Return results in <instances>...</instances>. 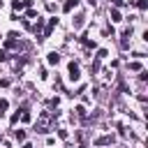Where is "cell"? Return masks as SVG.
I'll return each mask as SVG.
<instances>
[{
  "mask_svg": "<svg viewBox=\"0 0 148 148\" xmlns=\"http://www.w3.org/2000/svg\"><path fill=\"white\" fill-rule=\"evenodd\" d=\"M76 5H79V0H65V5H62V12H72Z\"/></svg>",
  "mask_w": 148,
  "mask_h": 148,
  "instance_id": "cell-6",
  "label": "cell"
},
{
  "mask_svg": "<svg viewBox=\"0 0 148 148\" xmlns=\"http://www.w3.org/2000/svg\"><path fill=\"white\" fill-rule=\"evenodd\" d=\"M134 5H136V7L141 9V12H143V9H148V0H136Z\"/></svg>",
  "mask_w": 148,
  "mask_h": 148,
  "instance_id": "cell-13",
  "label": "cell"
},
{
  "mask_svg": "<svg viewBox=\"0 0 148 148\" xmlns=\"http://www.w3.org/2000/svg\"><path fill=\"white\" fill-rule=\"evenodd\" d=\"M56 23H58V18H56V16H53V18H49V23H46V28H44V35H42V37H49V35H51V30L56 28Z\"/></svg>",
  "mask_w": 148,
  "mask_h": 148,
  "instance_id": "cell-4",
  "label": "cell"
},
{
  "mask_svg": "<svg viewBox=\"0 0 148 148\" xmlns=\"http://www.w3.org/2000/svg\"><path fill=\"white\" fill-rule=\"evenodd\" d=\"M7 58H9V56H7V51H5V49H0V60H2V62H5V60H7Z\"/></svg>",
  "mask_w": 148,
  "mask_h": 148,
  "instance_id": "cell-21",
  "label": "cell"
},
{
  "mask_svg": "<svg viewBox=\"0 0 148 148\" xmlns=\"http://www.w3.org/2000/svg\"><path fill=\"white\" fill-rule=\"evenodd\" d=\"M83 23H86V16H83V14H79V16H76V18H74V28H76V30H79V28H81V25H83Z\"/></svg>",
  "mask_w": 148,
  "mask_h": 148,
  "instance_id": "cell-7",
  "label": "cell"
},
{
  "mask_svg": "<svg viewBox=\"0 0 148 148\" xmlns=\"http://www.w3.org/2000/svg\"><path fill=\"white\" fill-rule=\"evenodd\" d=\"M81 44H83L86 49H95V42H92V39H88V37H81Z\"/></svg>",
  "mask_w": 148,
  "mask_h": 148,
  "instance_id": "cell-9",
  "label": "cell"
},
{
  "mask_svg": "<svg viewBox=\"0 0 148 148\" xmlns=\"http://www.w3.org/2000/svg\"><path fill=\"white\" fill-rule=\"evenodd\" d=\"M53 123V113H49V111H44L42 116H39V120H37V132H49V125Z\"/></svg>",
  "mask_w": 148,
  "mask_h": 148,
  "instance_id": "cell-1",
  "label": "cell"
},
{
  "mask_svg": "<svg viewBox=\"0 0 148 148\" xmlns=\"http://www.w3.org/2000/svg\"><path fill=\"white\" fill-rule=\"evenodd\" d=\"M139 79H141V81H146V79H148V72H146V69H141V72H139Z\"/></svg>",
  "mask_w": 148,
  "mask_h": 148,
  "instance_id": "cell-20",
  "label": "cell"
},
{
  "mask_svg": "<svg viewBox=\"0 0 148 148\" xmlns=\"http://www.w3.org/2000/svg\"><path fill=\"white\" fill-rule=\"evenodd\" d=\"M0 37H2V35H0Z\"/></svg>",
  "mask_w": 148,
  "mask_h": 148,
  "instance_id": "cell-23",
  "label": "cell"
},
{
  "mask_svg": "<svg viewBox=\"0 0 148 148\" xmlns=\"http://www.w3.org/2000/svg\"><path fill=\"white\" fill-rule=\"evenodd\" d=\"M130 69H132V72H141V62H139V60H132V62H130Z\"/></svg>",
  "mask_w": 148,
  "mask_h": 148,
  "instance_id": "cell-11",
  "label": "cell"
},
{
  "mask_svg": "<svg viewBox=\"0 0 148 148\" xmlns=\"http://www.w3.org/2000/svg\"><path fill=\"white\" fill-rule=\"evenodd\" d=\"M21 148H32V146H30V143H23V146H21Z\"/></svg>",
  "mask_w": 148,
  "mask_h": 148,
  "instance_id": "cell-22",
  "label": "cell"
},
{
  "mask_svg": "<svg viewBox=\"0 0 148 148\" xmlns=\"http://www.w3.org/2000/svg\"><path fill=\"white\" fill-rule=\"evenodd\" d=\"M111 21H123V16H120V12H118L116 7L111 9Z\"/></svg>",
  "mask_w": 148,
  "mask_h": 148,
  "instance_id": "cell-10",
  "label": "cell"
},
{
  "mask_svg": "<svg viewBox=\"0 0 148 148\" xmlns=\"http://www.w3.org/2000/svg\"><path fill=\"white\" fill-rule=\"evenodd\" d=\"M67 69H69V79H72V81H79V79H81V67H79L74 60L69 62V67H67Z\"/></svg>",
  "mask_w": 148,
  "mask_h": 148,
  "instance_id": "cell-2",
  "label": "cell"
},
{
  "mask_svg": "<svg viewBox=\"0 0 148 148\" xmlns=\"http://www.w3.org/2000/svg\"><path fill=\"white\" fill-rule=\"evenodd\" d=\"M113 141H116V136H113V134H106V136H99V139L95 141V146H111Z\"/></svg>",
  "mask_w": 148,
  "mask_h": 148,
  "instance_id": "cell-3",
  "label": "cell"
},
{
  "mask_svg": "<svg viewBox=\"0 0 148 148\" xmlns=\"http://www.w3.org/2000/svg\"><path fill=\"white\" fill-rule=\"evenodd\" d=\"M74 111H76V116H79V118H86V106H81V104H79Z\"/></svg>",
  "mask_w": 148,
  "mask_h": 148,
  "instance_id": "cell-12",
  "label": "cell"
},
{
  "mask_svg": "<svg viewBox=\"0 0 148 148\" xmlns=\"http://www.w3.org/2000/svg\"><path fill=\"white\" fill-rule=\"evenodd\" d=\"M32 30H35V35H44V18L37 16V23L32 25Z\"/></svg>",
  "mask_w": 148,
  "mask_h": 148,
  "instance_id": "cell-5",
  "label": "cell"
},
{
  "mask_svg": "<svg viewBox=\"0 0 148 148\" xmlns=\"http://www.w3.org/2000/svg\"><path fill=\"white\" fill-rule=\"evenodd\" d=\"M14 136H16V141H23V139H25V132H23V130H16Z\"/></svg>",
  "mask_w": 148,
  "mask_h": 148,
  "instance_id": "cell-15",
  "label": "cell"
},
{
  "mask_svg": "<svg viewBox=\"0 0 148 148\" xmlns=\"http://www.w3.org/2000/svg\"><path fill=\"white\" fill-rule=\"evenodd\" d=\"M21 120H23V123H30V120H32V116H30V113L23 109V113H21Z\"/></svg>",
  "mask_w": 148,
  "mask_h": 148,
  "instance_id": "cell-14",
  "label": "cell"
},
{
  "mask_svg": "<svg viewBox=\"0 0 148 148\" xmlns=\"http://www.w3.org/2000/svg\"><path fill=\"white\" fill-rule=\"evenodd\" d=\"M25 16H28V18H35V16H37V12H35L32 7H28V12H25Z\"/></svg>",
  "mask_w": 148,
  "mask_h": 148,
  "instance_id": "cell-19",
  "label": "cell"
},
{
  "mask_svg": "<svg viewBox=\"0 0 148 148\" xmlns=\"http://www.w3.org/2000/svg\"><path fill=\"white\" fill-rule=\"evenodd\" d=\"M58 62H60V56H58L56 51H53V53H49V65H58Z\"/></svg>",
  "mask_w": 148,
  "mask_h": 148,
  "instance_id": "cell-8",
  "label": "cell"
},
{
  "mask_svg": "<svg viewBox=\"0 0 148 148\" xmlns=\"http://www.w3.org/2000/svg\"><path fill=\"white\" fill-rule=\"evenodd\" d=\"M12 7H14V9H16V12H18V9H23V7H25V5H23V2H21V0H14V2H12Z\"/></svg>",
  "mask_w": 148,
  "mask_h": 148,
  "instance_id": "cell-16",
  "label": "cell"
},
{
  "mask_svg": "<svg viewBox=\"0 0 148 148\" xmlns=\"http://www.w3.org/2000/svg\"><path fill=\"white\" fill-rule=\"evenodd\" d=\"M7 106H9V102H7V99H0V113H5Z\"/></svg>",
  "mask_w": 148,
  "mask_h": 148,
  "instance_id": "cell-18",
  "label": "cell"
},
{
  "mask_svg": "<svg viewBox=\"0 0 148 148\" xmlns=\"http://www.w3.org/2000/svg\"><path fill=\"white\" fill-rule=\"evenodd\" d=\"M106 56H109V53H106V49H99V51H97V56H95V58H97V60H102V58H106Z\"/></svg>",
  "mask_w": 148,
  "mask_h": 148,
  "instance_id": "cell-17",
  "label": "cell"
}]
</instances>
